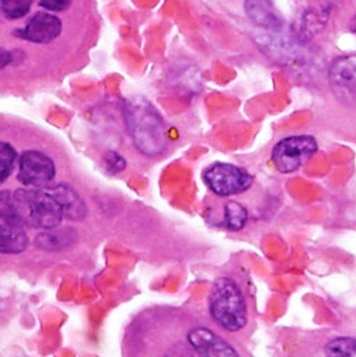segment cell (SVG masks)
<instances>
[{
	"label": "cell",
	"instance_id": "obj_1",
	"mask_svg": "<svg viewBox=\"0 0 356 357\" xmlns=\"http://www.w3.org/2000/svg\"><path fill=\"white\" fill-rule=\"evenodd\" d=\"M124 117L134 147L147 157L160 155L168 144L167 128L156 107L141 96L127 98Z\"/></svg>",
	"mask_w": 356,
	"mask_h": 357
},
{
	"label": "cell",
	"instance_id": "obj_2",
	"mask_svg": "<svg viewBox=\"0 0 356 357\" xmlns=\"http://www.w3.org/2000/svg\"><path fill=\"white\" fill-rule=\"evenodd\" d=\"M12 205L24 227L50 229L60 225L63 215L59 204L43 188H23L12 194Z\"/></svg>",
	"mask_w": 356,
	"mask_h": 357
},
{
	"label": "cell",
	"instance_id": "obj_3",
	"mask_svg": "<svg viewBox=\"0 0 356 357\" xmlns=\"http://www.w3.org/2000/svg\"><path fill=\"white\" fill-rule=\"evenodd\" d=\"M208 306L212 319L228 332H238L248 322L245 298L231 278L221 276L214 282Z\"/></svg>",
	"mask_w": 356,
	"mask_h": 357
},
{
	"label": "cell",
	"instance_id": "obj_4",
	"mask_svg": "<svg viewBox=\"0 0 356 357\" xmlns=\"http://www.w3.org/2000/svg\"><path fill=\"white\" fill-rule=\"evenodd\" d=\"M204 183L218 197L238 195L254 184V175L232 164L217 162L204 171Z\"/></svg>",
	"mask_w": 356,
	"mask_h": 357
},
{
	"label": "cell",
	"instance_id": "obj_5",
	"mask_svg": "<svg viewBox=\"0 0 356 357\" xmlns=\"http://www.w3.org/2000/svg\"><path fill=\"white\" fill-rule=\"evenodd\" d=\"M318 151V142L311 135H292L278 141L272 149V162L282 174L299 169Z\"/></svg>",
	"mask_w": 356,
	"mask_h": 357
},
{
	"label": "cell",
	"instance_id": "obj_6",
	"mask_svg": "<svg viewBox=\"0 0 356 357\" xmlns=\"http://www.w3.org/2000/svg\"><path fill=\"white\" fill-rule=\"evenodd\" d=\"M12 205V194L0 192V254L17 255L26 251L29 236Z\"/></svg>",
	"mask_w": 356,
	"mask_h": 357
},
{
	"label": "cell",
	"instance_id": "obj_7",
	"mask_svg": "<svg viewBox=\"0 0 356 357\" xmlns=\"http://www.w3.org/2000/svg\"><path fill=\"white\" fill-rule=\"evenodd\" d=\"M56 167L53 160L42 151H26L19 162L17 180L29 188H47L54 180Z\"/></svg>",
	"mask_w": 356,
	"mask_h": 357
},
{
	"label": "cell",
	"instance_id": "obj_8",
	"mask_svg": "<svg viewBox=\"0 0 356 357\" xmlns=\"http://www.w3.org/2000/svg\"><path fill=\"white\" fill-rule=\"evenodd\" d=\"M63 30L61 20L46 12L36 13L23 29L15 31L19 39L30 43H50L57 39Z\"/></svg>",
	"mask_w": 356,
	"mask_h": 357
},
{
	"label": "cell",
	"instance_id": "obj_9",
	"mask_svg": "<svg viewBox=\"0 0 356 357\" xmlns=\"http://www.w3.org/2000/svg\"><path fill=\"white\" fill-rule=\"evenodd\" d=\"M329 84L339 97L356 96V54L338 57L331 64Z\"/></svg>",
	"mask_w": 356,
	"mask_h": 357
},
{
	"label": "cell",
	"instance_id": "obj_10",
	"mask_svg": "<svg viewBox=\"0 0 356 357\" xmlns=\"http://www.w3.org/2000/svg\"><path fill=\"white\" fill-rule=\"evenodd\" d=\"M46 190L59 204L63 218L73 222H79L86 218L87 206L76 190L66 184L47 187Z\"/></svg>",
	"mask_w": 356,
	"mask_h": 357
},
{
	"label": "cell",
	"instance_id": "obj_11",
	"mask_svg": "<svg viewBox=\"0 0 356 357\" xmlns=\"http://www.w3.org/2000/svg\"><path fill=\"white\" fill-rule=\"evenodd\" d=\"M244 10L246 17L258 27L279 31L285 26L272 0H244Z\"/></svg>",
	"mask_w": 356,
	"mask_h": 357
},
{
	"label": "cell",
	"instance_id": "obj_12",
	"mask_svg": "<svg viewBox=\"0 0 356 357\" xmlns=\"http://www.w3.org/2000/svg\"><path fill=\"white\" fill-rule=\"evenodd\" d=\"M188 343L204 356H238V353L224 339L205 328H195L187 335Z\"/></svg>",
	"mask_w": 356,
	"mask_h": 357
},
{
	"label": "cell",
	"instance_id": "obj_13",
	"mask_svg": "<svg viewBox=\"0 0 356 357\" xmlns=\"http://www.w3.org/2000/svg\"><path fill=\"white\" fill-rule=\"evenodd\" d=\"M56 228L43 229V232H40L34 239L36 246L43 249V251H59V249H63L76 241L77 235L73 228Z\"/></svg>",
	"mask_w": 356,
	"mask_h": 357
},
{
	"label": "cell",
	"instance_id": "obj_14",
	"mask_svg": "<svg viewBox=\"0 0 356 357\" xmlns=\"http://www.w3.org/2000/svg\"><path fill=\"white\" fill-rule=\"evenodd\" d=\"M328 22V10L322 9H311L306 10L301 17L299 23V36L304 40H309L312 36L318 34L325 27Z\"/></svg>",
	"mask_w": 356,
	"mask_h": 357
},
{
	"label": "cell",
	"instance_id": "obj_15",
	"mask_svg": "<svg viewBox=\"0 0 356 357\" xmlns=\"http://www.w3.org/2000/svg\"><path fill=\"white\" fill-rule=\"evenodd\" d=\"M248 221V211L244 205L230 201L224 206V224L230 231H239Z\"/></svg>",
	"mask_w": 356,
	"mask_h": 357
},
{
	"label": "cell",
	"instance_id": "obj_16",
	"mask_svg": "<svg viewBox=\"0 0 356 357\" xmlns=\"http://www.w3.org/2000/svg\"><path fill=\"white\" fill-rule=\"evenodd\" d=\"M33 5V0H0V12L10 20L24 17Z\"/></svg>",
	"mask_w": 356,
	"mask_h": 357
},
{
	"label": "cell",
	"instance_id": "obj_17",
	"mask_svg": "<svg viewBox=\"0 0 356 357\" xmlns=\"http://www.w3.org/2000/svg\"><path fill=\"white\" fill-rule=\"evenodd\" d=\"M16 158L17 153L9 142L0 141V184H3L12 174Z\"/></svg>",
	"mask_w": 356,
	"mask_h": 357
},
{
	"label": "cell",
	"instance_id": "obj_18",
	"mask_svg": "<svg viewBox=\"0 0 356 357\" xmlns=\"http://www.w3.org/2000/svg\"><path fill=\"white\" fill-rule=\"evenodd\" d=\"M328 356H356V339L353 337H336L328 342L325 346Z\"/></svg>",
	"mask_w": 356,
	"mask_h": 357
},
{
	"label": "cell",
	"instance_id": "obj_19",
	"mask_svg": "<svg viewBox=\"0 0 356 357\" xmlns=\"http://www.w3.org/2000/svg\"><path fill=\"white\" fill-rule=\"evenodd\" d=\"M104 162H105L107 171H109L110 174L121 172L127 167L126 158L123 155H120L119 153H116V151H110L109 154H107L105 158H104Z\"/></svg>",
	"mask_w": 356,
	"mask_h": 357
},
{
	"label": "cell",
	"instance_id": "obj_20",
	"mask_svg": "<svg viewBox=\"0 0 356 357\" xmlns=\"http://www.w3.org/2000/svg\"><path fill=\"white\" fill-rule=\"evenodd\" d=\"M40 6L50 12H63L70 8L71 0H39Z\"/></svg>",
	"mask_w": 356,
	"mask_h": 357
},
{
	"label": "cell",
	"instance_id": "obj_21",
	"mask_svg": "<svg viewBox=\"0 0 356 357\" xmlns=\"http://www.w3.org/2000/svg\"><path fill=\"white\" fill-rule=\"evenodd\" d=\"M13 61V53H10L6 49H0V68H5L6 66L12 64Z\"/></svg>",
	"mask_w": 356,
	"mask_h": 357
},
{
	"label": "cell",
	"instance_id": "obj_22",
	"mask_svg": "<svg viewBox=\"0 0 356 357\" xmlns=\"http://www.w3.org/2000/svg\"><path fill=\"white\" fill-rule=\"evenodd\" d=\"M349 29H350V31L356 33V16H353V17L350 19V22H349Z\"/></svg>",
	"mask_w": 356,
	"mask_h": 357
}]
</instances>
